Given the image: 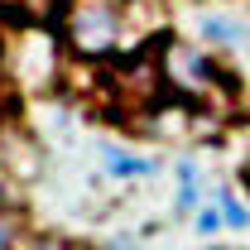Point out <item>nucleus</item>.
<instances>
[{
	"label": "nucleus",
	"instance_id": "f257e3e1",
	"mask_svg": "<svg viewBox=\"0 0 250 250\" xmlns=\"http://www.w3.org/2000/svg\"><path fill=\"white\" fill-rule=\"evenodd\" d=\"M62 39L77 58H106L121 48V0H72L62 15Z\"/></svg>",
	"mask_w": 250,
	"mask_h": 250
},
{
	"label": "nucleus",
	"instance_id": "f03ea898",
	"mask_svg": "<svg viewBox=\"0 0 250 250\" xmlns=\"http://www.w3.org/2000/svg\"><path fill=\"white\" fill-rule=\"evenodd\" d=\"M197 39L202 43H217V48H241L246 43V24L241 20H226V15H202L197 20Z\"/></svg>",
	"mask_w": 250,
	"mask_h": 250
},
{
	"label": "nucleus",
	"instance_id": "7ed1b4c3",
	"mask_svg": "<svg viewBox=\"0 0 250 250\" xmlns=\"http://www.w3.org/2000/svg\"><path fill=\"white\" fill-rule=\"evenodd\" d=\"M101 159H106V168H111L116 178H149V173H154V159L125 154V149H116V145H106V149H101Z\"/></svg>",
	"mask_w": 250,
	"mask_h": 250
},
{
	"label": "nucleus",
	"instance_id": "20e7f679",
	"mask_svg": "<svg viewBox=\"0 0 250 250\" xmlns=\"http://www.w3.org/2000/svg\"><path fill=\"white\" fill-rule=\"evenodd\" d=\"M202 207V178H197V164L178 159V212H197Z\"/></svg>",
	"mask_w": 250,
	"mask_h": 250
},
{
	"label": "nucleus",
	"instance_id": "39448f33",
	"mask_svg": "<svg viewBox=\"0 0 250 250\" xmlns=\"http://www.w3.org/2000/svg\"><path fill=\"white\" fill-rule=\"evenodd\" d=\"M212 202L221 207V221H226L231 231H246V226H250V207L241 202V197H236V192H231V188H221Z\"/></svg>",
	"mask_w": 250,
	"mask_h": 250
},
{
	"label": "nucleus",
	"instance_id": "423d86ee",
	"mask_svg": "<svg viewBox=\"0 0 250 250\" xmlns=\"http://www.w3.org/2000/svg\"><path fill=\"white\" fill-rule=\"evenodd\" d=\"M221 226H226V221H221V207H217V202H202V207L192 212V231H197L202 241H212Z\"/></svg>",
	"mask_w": 250,
	"mask_h": 250
},
{
	"label": "nucleus",
	"instance_id": "0eeeda50",
	"mask_svg": "<svg viewBox=\"0 0 250 250\" xmlns=\"http://www.w3.org/2000/svg\"><path fill=\"white\" fill-rule=\"evenodd\" d=\"M0 250H20V221L0 212Z\"/></svg>",
	"mask_w": 250,
	"mask_h": 250
},
{
	"label": "nucleus",
	"instance_id": "6e6552de",
	"mask_svg": "<svg viewBox=\"0 0 250 250\" xmlns=\"http://www.w3.org/2000/svg\"><path fill=\"white\" fill-rule=\"evenodd\" d=\"M20 250H77L72 241H62V236H34L29 246H20Z\"/></svg>",
	"mask_w": 250,
	"mask_h": 250
},
{
	"label": "nucleus",
	"instance_id": "1a4fd4ad",
	"mask_svg": "<svg viewBox=\"0 0 250 250\" xmlns=\"http://www.w3.org/2000/svg\"><path fill=\"white\" fill-rule=\"evenodd\" d=\"M202 250H231V246H217V241H207V246H202Z\"/></svg>",
	"mask_w": 250,
	"mask_h": 250
}]
</instances>
